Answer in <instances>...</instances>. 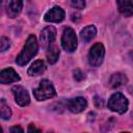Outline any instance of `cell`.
<instances>
[{"instance_id": "obj_1", "label": "cell", "mask_w": 133, "mask_h": 133, "mask_svg": "<svg viewBox=\"0 0 133 133\" xmlns=\"http://www.w3.org/2000/svg\"><path fill=\"white\" fill-rule=\"evenodd\" d=\"M37 49H38V45H37L36 37L33 34L29 35L25 43L23 50L16 58V62L21 66L27 64L29 60L35 56V54L37 53Z\"/></svg>"}, {"instance_id": "obj_2", "label": "cell", "mask_w": 133, "mask_h": 133, "mask_svg": "<svg viewBox=\"0 0 133 133\" xmlns=\"http://www.w3.org/2000/svg\"><path fill=\"white\" fill-rule=\"evenodd\" d=\"M33 95H34L36 100L44 101V100L53 98L56 95V91H55V88H54L53 84L49 80L44 79L39 82L38 87L33 90Z\"/></svg>"}, {"instance_id": "obj_3", "label": "cell", "mask_w": 133, "mask_h": 133, "mask_svg": "<svg viewBox=\"0 0 133 133\" xmlns=\"http://www.w3.org/2000/svg\"><path fill=\"white\" fill-rule=\"evenodd\" d=\"M108 108L114 112L124 113L128 109V100L121 92H115L108 100Z\"/></svg>"}, {"instance_id": "obj_4", "label": "cell", "mask_w": 133, "mask_h": 133, "mask_svg": "<svg viewBox=\"0 0 133 133\" xmlns=\"http://www.w3.org/2000/svg\"><path fill=\"white\" fill-rule=\"evenodd\" d=\"M61 46L66 52H74L77 48V37L75 31L68 27L63 30L61 37Z\"/></svg>"}, {"instance_id": "obj_5", "label": "cell", "mask_w": 133, "mask_h": 133, "mask_svg": "<svg viewBox=\"0 0 133 133\" xmlns=\"http://www.w3.org/2000/svg\"><path fill=\"white\" fill-rule=\"evenodd\" d=\"M105 49L104 46L100 43L95 44L88 52V62L92 66H99L104 59Z\"/></svg>"}, {"instance_id": "obj_6", "label": "cell", "mask_w": 133, "mask_h": 133, "mask_svg": "<svg viewBox=\"0 0 133 133\" xmlns=\"http://www.w3.org/2000/svg\"><path fill=\"white\" fill-rule=\"evenodd\" d=\"M12 94L15 96L16 103L22 107L27 106L30 102V97L28 95V91L21 85H16L12 87Z\"/></svg>"}, {"instance_id": "obj_7", "label": "cell", "mask_w": 133, "mask_h": 133, "mask_svg": "<svg viewBox=\"0 0 133 133\" xmlns=\"http://www.w3.org/2000/svg\"><path fill=\"white\" fill-rule=\"evenodd\" d=\"M41 43L45 49H49L56 37V29L53 26H48L41 32Z\"/></svg>"}, {"instance_id": "obj_8", "label": "cell", "mask_w": 133, "mask_h": 133, "mask_svg": "<svg viewBox=\"0 0 133 133\" xmlns=\"http://www.w3.org/2000/svg\"><path fill=\"white\" fill-rule=\"evenodd\" d=\"M64 16H65L64 10L60 6H54L50 10H48L47 14L45 15V21L58 23L64 19Z\"/></svg>"}, {"instance_id": "obj_9", "label": "cell", "mask_w": 133, "mask_h": 133, "mask_svg": "<svg viewBox=\"0 0 133 133\" xmlns=\"http://www.w3.org/2000/svg\"><path fill=\"white\" fill-rule=\"evenodd\" d=\"M66 105H68V108L70 109V111H72L74 113H79L86 108L87 102L83 97H77V98L69 100Z\"/></svg>"}, {"instance_id": "obj_10", "label": "cell", "mask_w": 133, "mask_h": 133, "mask_svg": "<svg viewBox=\"0 0 133 133\" xmlns=\"http://www.w3.org/2000/svg\"><path fill=\"white\" fill-rule=\"evenodd\" d=\"M17 81H20V76L14 69L7 68V69H4L1 71L0 82L2 84H8L11 82H17Z\"/></svg>"}, {"instance_id": "obj_11", "label": "cell", "mask_w": 133, "mask_h": 133, "mask_svg": "<svg viewBox=\"0 0 133 133\" xmlns=\"http://www.w3.org/2000/svg\"><path fill=\"white\" fill-rule=\"evenodd\" d=\"M23 7V2L19 1V0H14V1H9L7 4V8H6V12L8 15V17L10 18H16L22 10Z\"/></svg>"}, {"instance_id": "obj_12", "label": "cell", "mask_w": 133, "mask_h": 133, "mask_svg": "<svg viewBox=\"0 0 133 133\" xmlns=\"http://www.w3.org/2000/svg\"><path fill=\"white\" fill-rule=\"evenodd\" d=\"M116 4L118 6L119 12L123 16H125V17L133 16V1L118 0V1H116Z\"/></svg>"}, {"instance_id": "obj_13", "label": "cell", "mask_w": 133, "mask_h": 133, "mask_svg": "<svg viewBox=\"0 0 133 133\" xmlns=\"http://www.w3.org/2000/svg\"><path fill=\"white\" fill-rule=\"evenodd\" d=\"M128 81L127 79V76L123 73H114L111 77H110V80H109V84L111 87L113 88H117L124 84H126Z\"/></svg>"}, {"instance_id": "obj_14", "label": "cell", "mask_w": 133, "mask_h": 133, "mask_svg": "<svg viewBox=\"0 0 133 133\" xmlns=\"http://www.w3.org/2000/svg\"><path fill=\"white\" fill-rule=\"evenodd\" d=\"M97 34V29L95 26L92 25H89V26H86L84 27L81 32H80V37L81 39L84 42V43H88L89 41H91Z\"/></svg>"}, {"instance_id": "obj_15", "label": "cell", "mask_w": 133, "mask_h": 133, "mask_svg": "<svg viewBox=\"0 0 133 133\" xmlns=\"http://www.w3.org/2000/svg\"><path fill=\"white\" fill-rule=\"evenodd\" d=\"M46 66L43 62V60H35L28 69V75L30 76H37L41 75L45 71Z\"/></svg>"}, {"instance_id": "obj_16", "label": "cell", "mask_w": 133, "mask_h": 133, "mask_svg": "<svg viewBox=\"0 0 133 133\" xmlns=\"http://www.w3.org/2000/svg\"><path fill=\"white\" fill-rule=\"evenodd\" d=\"M59 57V50L55 46H50L47 51V60L50 64H53L57 61Z\"/></svg>"}, {"instance_id": "obj_17", "label": "cell", "mask_w": 133, "mask_h": 133, "mask_svg": "<svg viewBox=\"0 0 133 133\" xmlns=\"http://www.w3.org/2000/svg\"><path fill=\"white\" fill-rule=\"evenodd\" d=\"M0 114L2 119H9L11 116V110L4 99H2L0 102Z\"/></svg>"}, {"instance_id": "obj_18", "label": "cell", "mask_w": 133, "mask_h": 133, "mask_svg": "<svg viewBox=\"0 0 133 133\" xmlns=\"http://www.w3.org/2000/svg\"><path fill=\"white\" fill-rule=\"evenodd\" d=\"M9 46H10L9 39H8L7 37H5V36H2V37L0 38V49H1V51L3 52V51H5V50H7V49L9 48Z\"/></svg>"}, {"instance_id": "obj_19", "label": "cell", "mask_w": 133, "mask_h": 133, "mask_svg": "<svg viewBox=\"0 0 133 133\" xmlns=\"http://www.w3.org/2000/svg\"><path fill=\"white\" fill-rule=\"evenodd\" d=\"M72 6H74L75 8H79V9H82L84 8L85 6V2L83 0H75V1H72L71 2Z\"/></svg>"}, {"instance_id": "obj_20", "label": "cell", "mask_w": 133, "mask_h": 133, "mask_svg": "<svg viewBox=\"0 0 133 133\" xmlns=\"http://www.w3.org/2000/svg\"><path fill=\"white\" fill-rule=\"evenodd\" d=\"M74 78L76 80H78V81H81L84 78V74L80 70H75L74 71Z\"/></svg>"}, {"instance_id": "obj_21", "label": "cell", "mask_w": 133, "mask_h": 133, "mask_svg": "<svg viewBox=\"0 0 133 133\" xmlns=\"http://www.w3.org/2000/svg\"><path fill=\"white\" fill-rule=\"evenodd\" d=\"M9 133H24V131L20 126H14L10 128Z\"/></svg>"}, {"instance_id": "obj_22", "label": "cell", "mask_w": 133, "mask_h": 133, "mask_svg": "<svg viewBox=\"0 0 133 133\" xmlns=\"http://www.w3.org/2000/svg\"><path fill=\"white\" fill-rule=\"evenodd\" d=\"M27 133H42V132H41V130H38L34 125H29Z\"/></svg>"}, {"instance_id": "obj_23", "label": "cell", "mask_w": 133, "mask_h": 133, "mask_svg": "<svg viewBox=\"0 0 133 133\" xmlns=\"http://www.w3.org/2000/svg\"><path fill=\"white\" fill-rule=\"evenodd\" d=\"M95 103H96V106L102 107L103 106V99L102 98H99V97H96L95 98Z\"/></svg>"}, {"instance_id": "obj_24", "label": "cell", "mask_w": 133, "mask_h": 133, "mask_svg": "<svg viewBox=\"0 0 133 133\" xmlns=\"http://www.w3.org/2000/svg\"><path fill=\"white\" fill-rule=\"evenodd\" d=\"M122 133H128V132H122Z\"/></svg>"}]
</instances>
